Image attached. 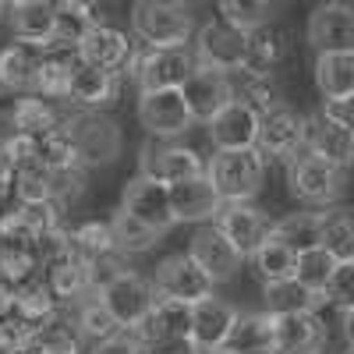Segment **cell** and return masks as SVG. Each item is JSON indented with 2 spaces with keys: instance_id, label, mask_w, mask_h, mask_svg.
<instances>
[{
  "instance_id": "1",
  "label": "cell",
  "mask_w": 354,
  "mask_h": 354,
  "mask_svg": "<svg viewBox=\"0 0 354 354\" xmlns=\"http://www.w3.org/2000/svg\"><path fill=\"white\" fill-rule=\"evenodd\" d=\"M131 36L142 43V50H177L195 39V15L188 4L174 0H138L128 11Z\"/></svg>"
},
{
  "instance_id": "2",
  "label": "cell",
  "mask_w": 354,
  "mask_h": 354,
  "mask_svg": "<svg viewBox=\"0 0 354 354\" xmlns=\"http://www.w3.org/2000/svg\"><path fill=\"white\" fill-rule=\"evenodd\" d=\"M64 131L71 138L75 160L93 170V167H110L117 156L124 153V131L103 110H64Z\"/></svg>"
},
{
  "instance_id": "3",
  "label": "cell",
  "mask_w": 354,
  "mask_h": 354,
  "mask_svg": "<svg viewBox=\"0 0 354 354\" xmlns=\"http://www.w3.org/2000/svg\"><path fill=\"white\" fill-rule=\"evenodd\" d=\"M205 177L223 202H255L266 185V156L259 149L213 153V160L205 163Z\"/></svg>"
},
{
  "instance_id": "4",
  "label": "cell",
  "mask_w": 354,
  "mask_h": 354,
  "mask_svg": "<svg viewBox=\"0 0 354 354\" xmlns=\"http://www.w3.org/2000/svg\"><path fill=\"white\" fill-rule=\"evenodd\" d=\"M198 61L192 46H177V50H142L131 64V78L142 93H170V88H185V82L195 75Z\"/></svg>"
},
{
  "instance_id": "5",
  "label": "cell",
  "mask_w": 354,
  "mask_h": 354,
  "mask_svg": "<svg viewBox=\"0 0 354 354\" xmlns=\"http://www.w3.org/2000/svg\"><path fill=\"white\" fill-rule=\"evenodd\" d=\"M305 131H308V117L298 113L290 103H277L266 113H259V142L255 149L270 160L290 163L294 156L305 153Z\"/></svg>"
},
{
  "instance_id": "6",
  "label": "cell",
  "mask_w": 354,
  "mask_h": 354,
  "mask_svg": "<svg viewBox=\"0 0 354 354\" xmlns=\"http://www.w3.org/2000/svg\"><path fill=\"white\" fill-rule=\"evenodd\" d=\"M287 188L290 195L305 202V205H319V209H333V202L344 192V170L319 160L312 153H301L287 163Z\"/></svg>"
},
{
  "instance_id": "7",
  "label": "cell",
  "mask_w": 354,
  "mask_h": 354,
  "mask_svg": "<svg viewBox=\"0 0 354 354\" xmlns=\"http://www.w3.org/2000/svg\"><path fill=\"white\" fill-rule=\"evenodd\" d=\"M138 174L149 177V181H160L167 188L188 181V177L205 174V163L195 149L181 142H163V138H145L138 145Z\"/></svg>"
},
{
  "instance_id": "8",
  "label": "cell",
  "mask_w": 354,
  "mask_h": 354,
  "mask_svg": "<svg viewBox=\"0 0 354 354\" xmlns=\"http://www.w3.org/2000/svg\"><path fill=\"white\" fill-rule=\"evenodd\" d=\"M245 46H248V36L238 32L234 25H227L223 18H209L205 25H198L195 32V61L198 68H213V71H223V75H241L245 68Z\"/></svg>"
},
{
  "instance_id": "9",
  "label": "cell",
  "mask_w": 354,
  "mask_h": 354,
  "mask_svg": "<svg viewBox=\"0 0 354 354\" xmlns=\"http://www.w3.org/2000/svg\"><path fill=\"white\" fill-rule=\"evenodd\" d=\"M153 287L160 298L167 301H181V305H198L205 298H213V280L205 277L195 259L188 252H174L167 259H160L156 273H153Z\"/></svg>"
},
{
  "instance_id": "10",
  "label": "cell",
  "mask_w": 354,
  "mask_h": 354,
  "mask_svg": "<svg viewBox=\"0 0 354 354\" xmlns=\"http://www.w3.org/2000/svg\"><path fill=\"white\" fill-rule=\"evenodd\" d=\"M305 36H308V46L315 50V57L354 53V4H344V0L315 4L308 11Z\"/></svg>"
},
{
  "instance_id": "11",
  "label": "cell",
  "mask_w": 354,
  "mask_h": 354,
  "mask_svg": "<svg viewBox=\"0 0 354 354\" xmlns=\"http://www.w3.org/2000/svg\"><path fill=\"white\" fill-rule=\"evenodd\" d=\"M138 121L149 138L177 142L195 124V117L185 103L181 88H170V93H142L138 96Z\"/></svg>"
},
{
  "instance_id": "12",
  "label": "cell",
  "mask_w": 354,
  "mask_h": 354,
  "mask_svg": "<svg viewBox=\"0 0 354 354\" xmlns=\"http://www.w3.org/2000/svg\"><path fill=\"white\" fill-rule=\"evenodd\" d=\"M100 298L106 301V308L113 312V319L121 322V330H124V333H135V330L142 326V319L156 308L160 294H156V287H153L149 277H142V273L131 270V273H124L117 283H110Z\"/></svg>"
},
{
  "instance_id": "13",
  "label": "cell",
  "mask_w": 354,
  "mask_h": 354,
  "mask_svg": "<svg viewBox=\"0 0 354 354\" xmlns=\"http://www.w3.org/2000/svg\"><path fill=\"white\" fill-rule=\"evenodd\" d=\"M188 255L195 259V266L209 277L213 283H230L234 277L241 273V262L245 255L234 248L227 238H223V230L216 223H205L192 234V241H188Z\"/></svg>"
},
{
  "instance_id": "14",
  "label": "cell",
  "mask_w": 354,
  "mask_h": 354,
  "mask_svg": "<svg viewBox=\"0 0 354 354\" xmlns=\"http://www.w3.org/2000/svg\"><path fill=\"white\" fill-rule=\"evenodd\" d=\"M216 227L223 230V238L245 259H252L273 234V220L266 216L255 202H223V209L216 216Z\"/></svg>"
},
{
  "instance_id": "15",
  "label": "cell",
  "mask_w": 354,
  "mask_h": 354,
  "mask_svg": "<svg viewBox=\"0 0 354 354\" xmlns=\"http://www.w3.org/2000/svg\"><path fill=\"white\" fill-rule=\"evenodd\" d=\"M121 209L131 213L135 220H142L145 227H153L160 234H167L170 227H177L174 220V205H170V188L160 181H149V177L135 174L131 181L121 192Z\"/></svg>"
},
{
  "instance_id": "16",
  "label": "cell",
  "mask_w": 354,
  "mask_h": 354,
  "mask_svg": "<svg viewBox=\"0 0 354 354\" xmlns=\"http://www.w3.org/2000/svg\"><path fill=\"white\" fill-rule=\"evenodd\" d=\"M0 270L18 283L43 270L39 266V238L15 213H8L0 220Z\"/></svg>"
},
{
  "instance_id": "17",
  "label": "cell",
  "mask_w": 354,
  "mask_h": 354,
  "mask_svg": "<svg viewBox=\"0 0 354 354\" xmlns=\"http://www.w3.org/2000/svg\"><path fill=\"white\" fill-rule=\"evenodd\" d=\"M185 103L192 110L195 121L209 124L220 110H227L238 93H234V78L223 75V71H213V68H195V75L185 82Z\"/></svg>"
},
{
  "instance_id": "18",
  "label": "cell",
  "mask_w": 354,
  "mask_h": 354,
  "mask_svg": "<svg viewBox=\"0 0 354 354\" xmlns=\"http://www.w3.org/2000/svg\"><path fill=\"white\" fill-rule=\"evenodd\" d=\"M43 71V46L32 43H8L0 50V93L11 96H36Z\"/></svg>"
},
{
  "instance_id": "19",
  "label": "cell",
  "mask_w": 354,
  "mask_h": 354,
  "mask_svg": "<svg viewBox=\"0 0 354 354\" xmlns=\"http://www.w3.org/2000/svg\"><path fill=\"white\" fill-rule=\"evenodd\" d=\"M82 61L93 64V68H103V71H113V75H128L131 64H135V43L128 32H121L117 25H100L93 28L85 39H82Z\"/></svg>"
},
{
  "instance_id": "20",
  "label": "cell",
  "mask_w": 354,
  "mask_h": 354,
  "mask_svg": "<svg viewBox=\"0 0 354 354\" xmlns=\"http://www.w3.org/2000/svg\"><path fill=\"white\" fill-rule=\"evenodd\" d=\"M205 135H209L216 153H234V149H255L259 142V113L234 100L227 110H220L209 124H205Z\"/></svg>"
},
{
  "instance_id": "21",
  "label": "cell",
  "mask_w": 354,
  "mask_h": 354,
  "mask_svg": "<svg viewBox=\"0 0 354 354\" xmlns=\"http://www.w3.org/2000/svg\"><path fill=\"white\" fill-rule=\"evenodd\" d=\"M170 205H174V220L177 223H216L220 209H223V198L213 188V181L205 174L188 177V181L174 185L170 188Z\"/></svg>"
},
{
  "instance_id": "22",
  "label": "cell",
  "mask_w": 354,
  "mask_h": 354,
  "mask_svg": "<svg viewBox=\"0 0 354 354\" xmlns=\"http://www.w3.org/2000/svg\"><path fill=\"white\" fill-rule=\"evenodd\" d=\"M305 153L319 156V160H326L340 170H347L354 163V135L333 121V117L326 110H319L308 117V131H305Z\"/></svg>"
},
{
  "instance_id": "23",
  "label": "cell",
  "mask_w": 354,
  "mask_h": 354,
  "mask_svg": "<svg viewBox=\"0 0 354 354\" xmlns=\"http://www.w3.org/2000/svg\"><path fill=\"white\" fill-rule=\"evenodd\" d=\"M8 25L18 43H32L46 50L57 39V4H50V0H11Z\"/></svg>"
},
{
  "instance_id": "24",
  "label": "cell",
  "mask_w": 354,
  "mask_h": 354,
  "mask_svg": "<svg viewBox=\"0 0 354 354\" xmlns=\"http://www.w3.org/2000/svg\"><path fill=\"white\" fill-rule=\"evenodd\" d=\"M238 308L223 298H205L198 305H192V344L198 351H220L234 330V322H238Z\"/></svg>"
},
{
  "instance_id": "25",
  "label": "cell",
  "mask_w": 354,
  "mask_h": 354,
  "mask_svg": "<svg viewBox=\"0 0 354 354\" xmlns=\"http://www.w3.org/2000/svg\"><path fill=\"white\" fill-rule=\"evenodd\" d=\"M273 330H277V354H322L330 340V330L319 319V312L280 315L273 319Z\"/></svg>"
},
{
  "instance_id": "26",
  "label": "cell",
  "mask_w": 354,
  "mask_h": 354,
  "mask_svg": "<svg viewBox=\"0 0 354 354\" xmlns=\"http://www.w3.org/2000/svg\"><path fill=\"white\" fill-rule=\"evenodd\" d=\"M15 315L25 322L28 330H43L46 322H53L57 315H64V305H61V298L53 294V287H50V280H46V273L39 270V273H32V277H25L21 283H18V301H15Z\"/></svg>"
},
{
  "instance_id": "27",
  "label": "cell",
  "mask_w": 354,
  "mask_h": 354,
  "mask_svg": "<svg viewBox=\"0 0 354 354\" xmlns=\"http://www.w3.org/2000/svg\"><path fill=\"white\" fill-rule=\"evenodd\" d=\"M138 344H163V340H192V305L160 298L156 308L142 319L135 330Z\"/></svg>"
},
{
  "instance_id": "28",
  "label": "cell",
  "mask_w": 354,
  "mask_h": 354,
  "mask_svg": "<svg viewBox=\"0 0 354 354\" xmlns=\"http://www.w3.org/2000/svg\"><path fill=\"white\" fill-rule=\"evenodd\" d=\"M82 50L68 46V43H50L43 50V71H39V93L43 100H64L68 103V88L75 71L82 68Z\"/></svg>"
},
{
  "instance_id": "29",
  "label": "cell",
  "mask_w": 354,
  "mask_h": 354,
  "mask_svg": "<svg viewBox=\"0 0 354 354\" xmlns=\"http://www.w3.org/2000/svg\"><path fill=\"white\" fill-rule=\"evenodd\" d=\"M117 93H121V75L82 64L71 78L68 103L78 106V110H106L110 103H117Z\"/></svg>"
},
{
  "instance_id": "30",
  "label": "cell",
  "mask_w": 354,
  "mask_h": 354,
  "mask_svg": "<svg viewBox=\"0 0 354 354\" xmlns=\"http://www.w3.org/2000/svg\"><path fill=\"white\" fill-rule=\"evenodd\" d=\"M11 117H15L18 138H25V142H43V138H50V135H57L64 128V110H57L43 96H21V100H15Z\"/></svg>"
},
{
  "instance_id": "31",
  "label": "cell",
  "mask_w": 354,
  "mask_h": 354,
  "mask_svg": "<svg viewBox=\"0 0 354 354\" xmlns=\"http://www.w3.org/2000/svg\"><path fill=\"white\" fill-rule=\"evenodd\" d=\"M230 354H277V330L270 312H241L223 344Z\"/></svg>"
},
{
  "instance_id": "32",
  "label": "cell",
  "mask_w": 354,
  "mask_h": 354,
  "mask_svg": "<svg viewBox=\"0 0 354 354\" xmlns=\"http://www.w3.org/2000/svg\"><path fill=\"white\" fill-rule=\"evenodd\" d=\"M283 50H287V36L280 28H259V32L248 36V46H245V68L241 75L245 78H262V82H273V71L280 68L283 61Z\"/></svg>"
},
{
  "instance_id": "33",
  "label": "cell",
  "mask_w": 354,
  "mask_h": 354,
  "mask_svg": "<svg viewBox=\"0 0 354 354\" xmlns=\"http://www.w3.org/2000/svg\"><path fill=\"white\" fill-rule=\"evenodd\" d=\"M262 312H270L273 319L280 315H305V312H319L322 294L308 290L298 277L290 280H277V283H262Z\"/></svg>"
},
{
  "instance_id": "34",
  "label": "cell",
  "mask_w": 354,
  "mask_h": 354,
  "mask_svg": "<svg viewBox=\"0 0 354 354\" xmlns=\"http://www.w3.org/2000/svg\"><path fill=\"white\" fill-rule=\"evenodd\" d=\"M280 245H287L294 255H305L312 248H322V209H298L273 220V234Z\"/></svg>"
},
{
  "instance_id": "35",
  "label": "cell",
  "mask_w": 354,
  "mask_h": 354,
  "mask_svg": "<svg viewBox=\"0 0 354 354\" xmlns=\"http://www.w3.org/2000/svg\"><path fill=\"white\" fill-rule=\"evenodd\" d=\"M315 85L322 103L354 100V53H322L315 57Z\"/></svg>"
},
{
  "instance_id": "36",
  "label": "cell",
  "mask_w": 354,
  "mask_h": 354,
  "mask_svg": "<svg viewBox=\"0 0 354 354\" xmlns=\"http://www.w3.org/2000/svg\"><path fill=\"white\" fill-rule=\"evenodd\" d=\"M100 25H110L100 4H85V0H61L57 4V39L53 43H68L82 46V39Z\"/></svg>"
},
{
  "instance_id": "37",
  "label": "cell",
  "mask_w": 354,
  "mask_h": 354,
  "mask_svg": "<svg viewBox=\"0 0 354 354\" xmlns=\"http://www.w3.org/2000/svg\"><path fill=\"white\" fill-rule=\"evenodd\" d=\"M46 280H50V287H53V294L61 298V305H64V312L71 308V305H78V301H85L88 294H96L93 290V280H88V266L71 252L68 259H61V262H53V266H46Z\"/></svg>"
},
{
  "instance_id": "38",
  "label": "cell",
  "mask_w": 354,
  "mask_h": 354,
  "mask_svg": "<svg viewBox=\"0 0 354 354\" xmlns=\"http://www.w3.org/2000/svg\"><path fill=\"white\" fill-rule=\"evenodd\" d=\"M68 315H71V322L78 326V333L85 337V344H93V347L124 333V330H121V322L113 319V312L106 308V301L100 298V294H88L85 301L71 305Z\"/></svg>"
},
{
  "instance_id": "39",
  "label": "cell",
  "mask_w": 354,
  "mask_h": 354,
  "mask_svg": "<svg viewBox=\"0 0 354 354\" xmlns=\"http://www.w3.org/2000/svg\"><path fill=\"white\" fill-rule=\"evenodd\" d=\"M110 230H113V245L121 255H145V252H153L160 241H163V234L153 230V227H145L142 220H135L131 213L124 209H113L110 216Z\"/></svg>"
},
{
  "instance_id": "40",
  "label": "cell",
  "mask_w": 354,
  "mask_h": 354,
  "mask_svg": "<svg viewBox=\"0 0 354 354\" xmlns=\"http://www.w3.org/2000/svg\"><path fill=\"white\" fill-rule=\"evenodd\" d=\"M322 248L337 262L354 259V209H347V205L322 209Z\"/></svg>"
},
{
  "instance_id": "41",
  "label": "cell",
  "mask_w": 354,
  "mask_h": 354,
  "mask_svg": "<svg viewBox=\"0 0 354 354\" xmlns=\"http://www.w3.org/2000/svg\"><path fill=\"white\" fill-rule=\"evenodd\" d=\"M277 11L280 4H270V0H223L220 4V18L245 36L259 32V28H270L277 21Z\"/></svg>"
},
{
  "instance_id": "42",
  "label": "cell",
  "mask_w": 354,
  "mask_h": 354,
  "mask_svg": "<svg viewBox=\"0 0 354 354\" xmlns=\"http://www.w3.org/2000/svg\"><path fill=\"white\" fill-rule=\"evenodd\" d=\"M71 248H75V255L82 262H93L100 255L117 252L110 220H82V223H71Z\"/></svg>"
},
{
  "instance_id": "43",
  "label": "cell",
  "mask_w": 354,
  "mask_h": 354,
  "mask_svg": "<svg viewBox=\"0 0 354 354\" xmlns=\"http://www.w3.org/2000/svg\"><path fill=\"white\" fill-rule=\"evenodd\" d=\"M32 340H36V354H82L85 351V337L78 333L68 312L46 322L43 330H36Z\"/></svg>"
},
{
  "instance_id": "44",
  "label": "cell",
  "mask_w": 354,
  "mask_h": 354,
  "mask_svg": "<svg viewBox=\"0 0 354 354\" xmlns=\"http://www.w3.org/2000/svg\"><path fill=\"white\" fill-rule=\"evenodd\" d=\"M252 270L262 283H277V280H290L298 270V255L287 245H280L277 238H270L255 255H252Z\"/></svg>"
},
{
  "instance_id": "45",
  "label": "cell",
  "mask_w": 354,
  "mask_h": 354,
  "mask_svg": "<svg viewBox=\"0 0 354 354\" xmlns=\"http://www.w3.org/2000/svg\"><path fill=\"white\" fill-rule=\"evenodd\" d=\"M88 188V170L82 163H68V167H57L50 170V202L57 209H71V205L85 195Z\"/></svg>"
},
{
  "instance_id": "46",
  "label": "cell",
  "mask_w": 354,
  "mask_h": 354,
  "mask_svg": "<svg viewBox=\"0 0 354 354\" xmlns=\"http://www.w3.org/2000/svg\"><path fill=\"white\" fill-rule=\"evenodd\" d=\"M337 259L326 252V248H312V252H305V255H298V270H294V277H298L308 290H315V294H322L330 287V280H333V273H337Z\"/></svg>"
},
{
  "instance_id": "47",
  "label": "cell",
  "mask_w": 354,
  "mask_h": 354,
  "mask_svg": "<svg viewBox=\"0 0 354 354\" xmlns=\"http://www.w3.org/2000/svg\"><path fill=\"white\" fill-rule=\"evenodd\" d=\"M11 213H15L28 230H32L39 241L46 238V234L64 230V227H68V223H64V209H57L53 202H18Z\"/></svg>"
},
{
  "instance_id": "48",
  "label": "cell",
  "mask_w": 354,
  "mask_h": 354,
  "mask_svg": "<svg viewBox=\"0 0 354 354\" xmlns=\"http://www.w3.org/2000/svg\"><path fill=\"white\" fill-rule=\"evenodd\" d=\"M322 305H333L340 312H351L354 308V259L337 266L330 287L322 290Z\"/></svg>"
},
{
  "instance_id": "49",
  "label": "cell",
  "mask_w": 354,
  "mask_h": 354,
  "mask_svg": "<svg viewBox=\"0 0 354 354\" xmlns=\"http://www.w3.org/2000/svg\"><path fill=\"white\" fill-rule=\"evenodd\" d=\"M11 198H15V156H11V149H0V205L8 213L15 209Z\"/></svg>"
},
{
  "instance_id": "50",
  "label": "cell",
  "mask_w": 354,
  "mask_h": 354,
  "mask_svg": "<svg viewBox=\"0 0 354 354\" xmlns=\"http://www.w3.org/2000/svg\"><path fill=\"white\" fill-rule=\"evenodd\" d=\"M88 354H142V344L135 340V333H121V337H113V340L96 344Z\"/></svg>"
},
{
  "instance_id": "51",
  "label": "cell",
  "mask_w": 354,
  "mask_h": 354,
  "mask_svg": "<svg viewBox=\"0 0 354 354\" xmlns=\"http://www.w3.org/2000/svg\"><path fill=\"white\" fill-rule=\"evenodd\" d=\"M142 354H202L192 340H163V344H142Z\"/></svg>"
},
{
  "instance_id": "52",
  "label": "cell",
  "mask_w": 354,
  "mask_h": 354,
  "mask_svg": "<svg viewBox=\"0 0 354 354\" xmlns=\"http://www.w3.org/2000/svg\"><path fill=\"white\" fill-rule=\"evenodd\" d=\"M15 301H18V280H11L0 270V319H8L15 312Z\"/></svg>"
},
{
  "instance_id": "53",
  "label": "cell",
  "mask_w": 354,
  "mask_h": 354,
  "mask_svg": "<svg viewBox=\"0 0 354 354\" xmlns=\"http://www.w3.org/2000/svg\"><path fill=\"white\" fill-rule=\"evenodd\" d=\"M322 110H326L333 121H340V124L354 135V100H344V103H322Z\"/></svg>"
},
{
  "instance_id": "54",
  "label": "cell",
  "mask_w": 354,
  "mask_h": 354,
  "mask_svg": "<svg viewBox=\"0 0 354 354\" xmlns=\"http://www.w3.org/2000/svg\"><path fill=\"white\" fill-rule=\"evenodd\" d=\"M18 138V131H15V117H11V110H0V149H11V142Z\"/></svg>"
},
{
  "instance_id": "55",
  "label": "cell",
  "mask_w": 354,
  "mask_h": 354,
  "mask_svg": "<svg viewBox=\"0 0 354 354\" xmlns=\"http://www.w3.org/2000/svg\"><path fill=\"white\" fill-rule=\"evenodd\" d=\"M340 330H344V340H347V347L354 351V308H351V312H344V319H340Z\"/></svg>"
},
{
  "instance_id": "56",
  "label": "cell",
  "mask_w": 354,
  "mask_h": 354,
  "mask_svg": "<svg viewBox=\"0 0 354 354\" xmlns=\"http://www.w3.org/2000/svg\"><path fill=\"white\" fill-rule=\"evenodd\" d=\"M0 21H8V4H0Z\"/></svg>"
},
{
  "instance_id": "57",
  "label": "cell",
  "mask_w": 354,
  "mask_h": 354,
  "mask_svg": "<svg viewBox=\"0 0 354 354\" xmlns=\"http://www.w3.org/2000/svg\"><path fill=\"white\" fill-rule=\"evenodd\" d=\"M202 354H230L227 347H220V351H202Z\"/></svg>"
},
{
  "instance_id": "58",
  "label": "cell",
  "mask_w": 354,
  "mask_h": 354,
  "mask_svg": "<svg viewBox=\"0 0 354 354\" xmlns=\"http://www.w3.org/2000/svg\"><path fill=\"white\" fill-rule=\"evenodd\" d=\"M347 354H354V351H347Z\"/></svg>"
}]
</instances>
